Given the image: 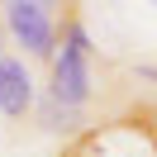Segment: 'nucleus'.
<instances>
[{"label":"nucleus","instance_id":"f257e3e1","mask_svg":"<svg viewBox=\"0 0 157 157\" xmlns=\"http://www.w3.org/2000/svg\"><path fill=\"white\" fill-rule=\"evenodd\" d=\"M62 52H52V71H48V95L67 109H81L95 90L90 81V33L81 19H67L62 24V38H57Z\"/></svg>","mask_w":157,"mask_h":157},{"label":"nucleus","instance_id":"f03ea898","mask_svg":"<svg viewBox=\"0 0 157 157\" xmlns=\"http://www.w3.org/2000/svg\"><path fill=\"white\" fill-rule=\"evenodd\" d=\"M81 152H90V157H157V124L119 119L109 128H90L81 138Z\"/></svg>","mask_w":157,"mask_h":157},{"label":"nucleus","instance_id":"7ed1b4c3","mask_svg":"<svg viewBox=\"0 0 157 157\" xmlns=\"http://www.w3.org/2000/svg\"><path fill=\"white\" fill-rule=\"evenodd\" d=\"M5 29L14 33V43H19L24 52H33V57H52L57 52V19H52V10L43 5V0H24V5H5Z\"/></svg>","mask_w":157,"mask_h":157},{"label":"nucleus","instance_id":"20e7f679","mask_svg":"<svg viewBox=\"0 0 157 157\" xmlns=\"http://www.w3.org/2000/svg\"><path fill=\"white\" fill-rule=\"evenodd\" d=\"M33 109V76L19 57H0V114L24 119Z\"/></svg>","mask_w":157,"mask_h":157},{"label":"nucleus","instance_id":"39448f33","mask_svg":"<svg viewBox=\"0 0 157 157\" xmlns=\"http://www.w3.org/2000/svg\"><path fill=\"white\" fill-rule=\"evenodd\" d=\"M38 119H43V128H52V133H62V128H76V124H86V114L81 109H67V105H57V100H43L38 105Z\"/></svg>","mask_w":157,"mask_h":157},{"label":"nucleus","instance_id":"423d86ee","mask_svg":"<svg viewBox=\"0 0 157 157\" xmlns=\"http://www.w3.org/2000/svg\"><path fill=\"white\" fill-rule=\"evenodd\" d=\"M0 48H5V24H0ZM0 57H5V52H0Z\"/></svg>","mask_w":157,"mask_h":157},{"label":"nucleus","instance_id":"0eeeda50","mask_svg":"<svg viewBox=\"0 0 157 157\" xmlns=\"http://www.w3.org/2000/svg\"><path fill=\"white\" fill-rule=\"evenodd\" d=\"M5 5H24V0H5ZM43 5H52V0H43Z\"/></svg>","mask_w":157,"mask_h":157},{"label":"nucleus","instance_id":"6e6552de","mask_svg":"<svg viewBox=\"0 0 157 157\" xmlns=\"http://www.w3.org/2000/svg\"><path fill=\"white\" fill-rule=\"evenodd\" d=\"M52 5H67V0H52Z\"/></svg>","mask_w":157,"mask_h":157},{"label":"nucleus","instance_id":"1a4fd4ad","mask_svg":"<svg viewBox=\"0 0 157 157\" xmlns=\"http://www.w3.org/2000/svg\"><path fill=\"white\" fill-rule=\"evenodd\" d=\"M152 5H157V0H152Z\"/></svg>","mask_w":157,"mask_h":157}]
</instances>
